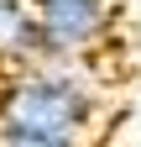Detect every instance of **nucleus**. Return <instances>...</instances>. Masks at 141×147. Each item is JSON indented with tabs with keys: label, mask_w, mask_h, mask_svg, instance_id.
<instances>
[{
	"label": "nucleus",
	"mask_w": 141,
	"mask_h": 147,
	"mask_svg": "<svg viewBox=\"0 0 141 147\" xmlns=\"http://www.w3.org/2000/svg\"><path fill=\"white\" fill-rule=\"evenodd\" d=\"M99 100L73 74V58H47L37 68H16L0 79V126L26 131H89Z\"/></svg>",
	"instance_id": "f257e3e1"
},
{
	"label": "nucleus",
	"mask_w": 141,
	"mask_h": 147,
	"mask_svg": "<svg viewBox=\"0 0 141 147\" xmlns=\"http://www.w3.org/2000/svg\"><path fill=\"white\" fill-rule=\"evenodd\" d=\"M42 37H47V58H84L110 37L115 5L110 0H47L37 5Z\"/></svg>",
	"instance_id": "f03ea898"
},
{
	"label": "nucleus",
	"mask_w": 141,
	"mask_h": 147,
	"mask_svg": "<svg viewBox=\"0 0 141 147\" xmlns=\"http://www.w3.org/2000/svg\"><path fill=\"white\" fill-rule=\"evenodd\" d=\"M47 63L42 16L31 0H0V68H37Z\"/></svg>",
	"instance_id": "7ed1b4c3"
},
{
	"label": "nucleus",
	"mask_w": 141,
	"mask_h": 147,
	"mask_svg": "<svg viewBox=\"0 0 141 147\" xmlns=\"http://www.w3.org/2000/svg\"><path fill=\"white\" fill-rule=\"evenodd\" d=\"M0 147H78V131H26V126H0Z\"/></svg>",
	"instance_id": "20e7f679"
},
{
	"label": "nucleus",
	"mask_w": 141,
	"mask_h": 147,
	"mask_svg": "<svg viewBox=\"0 0 141 147\" xmlns=\"http://www.w3.org/2000/svg\"><path fill=\"white\" fill-rule=\"evenodd\" d=\"M31 5H47V0H31Z\"/></svg>",
	"instance_id": "39448f33"
}]
</instances>
